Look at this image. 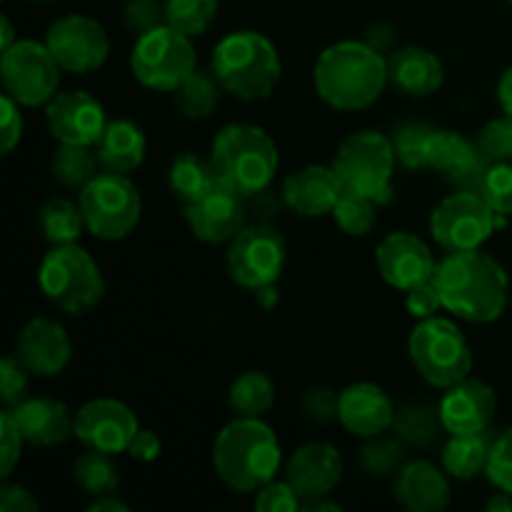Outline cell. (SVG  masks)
Instances as JSON below:
<instances>
[{"instance_id":"4fadbf2b","label":"cell","mask_w":512,"mask_h":512,"mask_svg":"<svg viewBox=\"0 0 512 512\" xmlns=\"http://www.w3.org/2000/svg\"><path fill=\"white\" fill-rule=\"evenodd\" d=\"M288 248L273 225H245L233 240L225 260L235 285L245 290H258L275 285L285 270Z\"/></svg>"},{"instance_id":"836d02e7","label":"cell","mask_w":512,"mask_h":512,"mask_svg":"<svg viewBox=\"0 0 512 512\" xmlns=\"http://www.w3.org/2000/svg\"><path fill=\"white\" fill-rule=\"evenodd\" d=\"M75 483L83 488V493L100 498V495H110L118 490L120 485V470L113 463V455L100 453V450H88L75 460Z\"/></svg>"},{"instance_id":"6125c7cd","label":"cell","mask_w":512,"mask_h":512,"mask_svg":"<svg viewBox=\"0 0 512 512\" xmlns=\"http://www.w3.org/2000/svg\"><path fill=\"white\" fill-rule=\"evenodd\" d=\"M33 3H50V0H33Z\"/></svg>"},{"instance_id":"c3c4849f","label":"cell","mask_w":512,"mask_h":512,"mask_svg":"<svg viewBox=\"0 0 512 512\" xmlns=\"http://www.w3.org/2000/svg\"><path fill=\"white\" fill-rule=\"evenodd\" d=\"M28 373L30 370L20 363L18 355H8L0 363V393L8 405H18L23 400L25 388H28Z\"/></svg>"},{"instance_id":"e575fe53","label":"cell","mask_w":512,"mask_h":512,"mask_svg":"<svg viewBox=\"0 0 512 512\" xmlns=\"http://www.w3.org/2000/svg\"><path fill=\"white\" fill-rule=\"evenodd\" d=\"M220 83L218 78L210 73H203V70H195L178 90V108L185 118L190 120H200V118H208V115L215 113L218 108V98H220Z\"/></svg>"},{"instance_id":"74e56055","label":"cell","mask_w":512,"mask_h":512,"mask_svg":"<svg viewBox=\"0 0 512 512\" xmlns=\"http://www.w3.org/2000/svg\"><path fill=\"white\" fill-rule=\"evenodd\" d=\"M438 428H443L440 410L433 413L425 405H408V408L398 410L393 420V430L398 433V438L410 445L430 443L438 435Z\"/></svg>"},{"instance_id":"91938a15","label":"cell","mask_w":512,"mask_h":512,"mask_svg":"<svg viewBox=\"0 0 512 512\" xmlns=\"http://www.w3.org/2000/svg\"><path fill=\"white\" fill-rule=\"evenodd\" d=\"M310 512H320V510H330V512H340L343 508H340L338 503H330V500L325 498H318V500H310L308 505H305Z\"/></svg>"},{"instance_id":"d6a6232c","label":"cell","mask_w":512,"mask_h":512,"mask_svg":"<svg viewBox=\"0 0 512 512\" xmlns=\"http://www.w3.org/2000/svg\"><path fill=\"white\" fill-rule=\"evenodd\" d=\"M98 165V155L90 153V148L60 143V148L53 153V160H50V173L65 188L83 190L98 175Z\"/></svg>"},{"instance_id":"e0dca14e","label":"cell","mask_w":512,"mask_h":512,"mask_svg":"<svg viewBox=\"0 0 512 512\" xmlns=\"http://www.w3.org/2000/svg\"><path fill=\"white\" fill-rule=\"evenodd\" d=\"M375 263H378L380 278L390 288L403 290V293L433 278L435 268H438L425 240L415 233H405V230L390 233L380 240L378 250H375Z\"/></svg>"},{"instance_id":"4dcf8cb0","label":"cell","mask_w":512,"mask_h":512,"mask_svg":"<svg viewBox=\"0 0 512 512\" xmlns=\"http://www.w3.org/2000/svg\"><path fill=\"white\" fill-rule=\"evenodd\" d=\"M230 408L243 418H263L275 405V385L260 370H248L230 385Z\"/></svg>"},{"instance_id":"484cf974","label":"cell","mask_w":512,"mask_h":512,"mask_svg":"<svg viewBox=\"0 0 512 512\" xmlns=\"http://www.w3.org/2000/svg\"><path fill=\"white\" fill-rule=\"evenodd\" d=\"M390 83L408 98H428L445 83V68L438 55L420 45H405L388 58Z\"/></svg>"},{"instance_id":"f5cc1de1","label":"cell","mask_w":512,"mask_h":512,"mask_svg":"<svg viewBox=\"0 0 512 512\" xmlns=\"http://www.w3.org/2000/svg\"><path fill=\"white\" fill-rule=\"evenodd\" d=\"M128 453L133 455L135 460H140V463H153V460H158L160 453H163V443H160V438L153 430H138L133 443H130Z\"/></svg>"},{"instance_id":"6f0895ef","label":"cell","mask_w":512,"mask_h":512,"mask_svg":"<svg viewBox=\"0 0 512 512\" xmlns=\"http://www.w3.org/2000/svg\"><path fill=\"white\" fill-rule=\"evenodd\" d=\"M485 508H488V512H512V495L510 493H503V490H500V493L495 495V498L490 500V503L485 505Z\"/></svg>"},{"instance_id":"5b68a950","label":"cell","mask_w":512,"mask_h":512,"mask_svg":"<svg viewBox=\"0 0 512 512\" xmlns=\"http://www.w3.org/2000/svg\"><path fill=\"white\" fill-rule=\"evenodd\" d=\"M210 70L225 93L253 103L273 95L283 75V63L268 35L258 30H235L215 45Z\"/></svg>"},{"instance_id":"cb8c5ba5","label":"cell","mask_w":512,"mask_h":512,"mask_svg":"<svg viewBox=\"0 0 512 512\" xmlns=\"http://www.w3.org/2000/svg\"><path fill=\"white\" fill-rule=\"evenodd\" d=\"M343 195L333 165H305L283 180V203L300 218H323L333 213Z\"/></svg>"},{"instance_id":"ee69618b","label":"cell","mask_w":512,"mask_h":512,"mask_svg":"<svg viewBox=\"0 0 512 512\" xmlns=\"http://www.w3.org/2000/svg\"><path fill=\"white\" fill-rule=\"evenodd\" d=\"M23 433H20L18 423H15L13 413L5 410L0 415V475L8 478L18 465L20 455H23Z\"/></svg>"},{"instance_id":"277c9868","label":"cell","mask_w":512,"mask_h":512,"mask_svg":"<svg viewBox=\"0 0 512 512\" xmlns=\"http://www.w3.org/2000/svg\"><path fill=\"white\" fill-rule=\"evenodd\" d=\"M210 163L220 185L243 198L268 190L278 173V145L263 128L250 123H230L218 130L210 150Z\"/></svg>"},{"instance_id":"816d5d0a","label":"cell","mask_w":512,"mask_h":512,"mask_svg":"<svg viewBox=\"0 0 512 512\" xmlns=\"http://www.w3.org/2000/svg\"><path fill=\"white\" fill-rule=\"evenodd\" d=\"M0 510L3 512H35L40 510V503L33 498L28 488L23 485H3L0 488Z\"/></svg>"},{"instance_id":"7a4b0ae2","label":"cell","mask_w":512,"mask_h":512,"mask_svg":"<svg viewBox=\"0 0 512 512\" xmlns=\"http://www.w3.org/2000/svg\"><path fill=\"white\" fill-rule=\"evenodd\" d=\"M388 83V60L365 40H340L315 60V93L335 110L370 108Z\"/></svg>"},{"instance_id":"7dc6e473","label":"cell","mask_w":512,"mask_h":512,"mask_svg":"<svg viewBox=\"0 0 512 512\" xmlns=\"http://www.w3.org/2000/svg\"><path fill=\"white\" fill-rule=\"evenodd\" d=\"M405 308H408V313L418 320L433 318V315L443 308V295H440L438 283L430 278L425 280V283L410 288L408 295H405Z\"/></svg>"},{"instance_id":"8992f818","label":"cell","mask_w":512,"mask_h":512,"mask_svg":"<svg viewBox=\"0 0 512 512\" xmlns=\"http://www.w3.org/2000/svg\"><path fill=\"white\" fill-rule=\"evenodd\" d=\"M38 285L55 308L83 315L98 308L105 295V278L93 255L80 245H55L40 260Z\"/></svg>"},{"instance_id":"44dd1931","label":"cell","mask_w":512,"mask_h":512,"mask_svg":"<svg viewBox=\"0 0 512 512\" xmlns=\"http://www.w3.org/2000/svg\"><path fill=\"white\" fill-rule=\"evenodd\" d=\"M185 220L190 225V233L203 243H230L245 228L243 195L218 185L205 198L185 205Z\"/></svg>"},{"instance_id":"30bf717a","label":"cell","mask_w":512,"mask_h":512,"mask_svg":"<svg viewBox=\"0 0 512 512\" xmlns=\"http://www.w3.org/2000/svg\"><path fill=\"white\" fill-rule=\"evenodd\" d=\"M80 210L85 228L98 240L128 238L140 223L143 200L138 188L123 173H98L80 190Z\"/></svg>"},{"instance_id":"d590c367","label":"cell","mask_w":512,"mask_h":512,"mask_svg":"<svg viewBox=\"0 0 512 512\" xmlns=\"http://www.w3.org/2000/svg\"><path fill=\"white\" fill-rule=\"evenodd\" d=\"M220 0H165V23L188 38H198L213 25Z\"/></svg>"},{"instance_id":"3957f363","label":"cell","mask_w":512,"mask_h":512,"mask_svg":"<svg viewBox=\"0 0 512 512\" xmlns=\"http://www.w3.org/2000/svg\"><path fill=\"white\" fill-rule=\"evenodd\" d=\"M280 443L263 418H238L225 425L213 443L215 475L235 493H258L275 480Z\"/></svg>"},{"instance_id":"8fae6325","label":"cell","mask_w":512,"mask_h":512,"mask_svg":"<svg viewBox=\"0 0 512 512\" xmlns=\"http://www.w3.org/2000/svg\"><path fill=\"white\" fill-rule=\"evenodd\" d=\"M503 223V215L490 208L478 190H458L440 200L430 215V233L445 253L483 248L485 240Z\"/></svg>"},{"instance_id":"1f68e13d","label":"cell","mask_w":512,"mask_h":512,"mask_svg":"<svg viewBox=\"0 0 512 512\" xmlns=\"http://www.w3.org/2000/svg\"><path fill=\"white\" fill-rule=\"evenodd\" d=\"M40 230L53 245H68L80 238L85 228V218L80 205H73L65 198H50L40 208Z\"/></svg>"},{"instance_id":"9f6ffc18","label":"cell","mask_w":512,"mask_h":512,"mask_svg":"<svg viewBox=\"0 0 512 512\" xmlns=\"http://www.w3.org/2000/svg\"><path fill=\"white\" fill-rule=\"evenodd\" d=\"M90 512H128L130 505L123 503L120 498H115V493L110 495H100L95 498V503H90Z\"/></svg>"},{"instance_id":"f546056e","label":"cell","mask_w":512,"mask_h":512,"mask_svg":"<svg viewBox=\"0 0 512 512\" xmlns=\"http://www.w3.org/2000/svg\"><path fill=\"white\" fill-rule=\"evenodd\" d=\"M490 440L485 433L450 435L443 450V468L458 480H473L485 473L490 455Z\"/></svg>"},{"instance_id":"b9f144b4","label":"cell","mask_w":512,"mask_h":512,"mask_svg":"<svg viewBox=\"0 0 512 512\" xmlns=\"http://www.w3.org/2000/svg\"><path fill=\"white\" fill-rule=\"evenodd\" d=\"M403 460V445L395 443V440L370 438V443L360 450V465H363L370 475H375V478H378V475L398 473Z\"/></svg>"},{"instance_id":"bcb514c9","label":"cell","mask_w":512,"mask_h":512,"mask_svg":"<svg viewBox=\"0 0 512 512\" xmlns=\"http://www.w3.org/2000/svg\"><path fill=\"white\" fill-rule=\"evenodd\" d=\"M163 20L165 5H160L158 0H130L128 8H125V25L138 35L150 33L158 25H163Z\"/></svg>"},{"instance_id":"db71d44e","label":"cell","mask_w":512,"mask_h":512,"mask_svg":"<svg viewBox=\"0 0 512 512\" xmlns=\"http://www.w3.org/2000/svg\"><path fill=\"white\" fill-rule=\"evenodd\" d=\"M393 40H395V30L390 28V25L380 23V25H373V28H370L368 40H365V43L373 45V48L380 50V53H385V50L393 45Z\"/></svg>"},{"instance_id":"4316f807","label":"cell","mask_w":512,"mask_h":512,"mask_svg":"<svg viewBox=\"0 0 512 512\" xmlns=\"http://www.w3.org/2000/svg\"><path fill=\"white\" fill-rule=\"evenodd\" d=\"M395 498L410 512H440L450 505V483L433 463H408L395 480Z\"/></svg>"},{"instance_id":"f6af8a7d","label":"cell","mask_w":512,"mask_h":512,"mask_svg":"<svg viewBox=\"0 0 512 512\" xmlns=\"http://www.w3.org/2000/svg\"><path fill=\"white\" fill-rule=\"evenodd\" d=\"M303 505L300 495L295 493L293 485L285 480V483H275L270 480L268 485L255 493V510L260 512H293Z\"/></svg>"},{"instance_id":"f1b7e54d","label":"cell","mask_w":512,"mask_h":512,"mask_svg":"<svg viewBox=\"0 0 512 512\" xmlns=\"http://www.w3.org/2000/svg\"><path fill=\"white\" fill-rule=\"evenodd\" d=\"M168 185L170 193L180 200L183 205L195 203V200L205 198L208 193H213L220 185L218 175H215L213 163L210 158H200L193 150H185L178 158L173 160L168 173Z\"/></svg>"},{"instance_id":"7c38bea8","label":"cell","mask_w":512,"mask_h":512,"mask_svg":"<svg viewBox=\"0 0 512 512\" xmlns=\"http://www.w3.org/2000/svg\"><path fill=\"white\" fill-rule=\"evenodd\" d=\"M60 65L50 48L38 40H18L3 50L0 60V78L5 93L13 95L25 108L48 105L58 95Z\"/></svg>"},{"instance_id":"ab89813d","label":"cell","mask_w":512,"mask_h":512,"mask_svg":"<svg viewBox=\"0 0 512 512\" xmlns=\"http://www.w3.org/2000/svg\"><path fill=\"white\" fill-rule=\"evenodd\" d=\"M480 193H483V198L488 200L495 213L503 215V218L512 215V160H508V163H490V168L485 170Z\"/></svg>"},{"instance_id":"ffe728a7","label":"cell","mask_w":512,"mask_h":512,"mask_svg":"<svg viewBox=\"0 0 512 512\" xmlns=\"http://www.w3.org/2000/svg\"><path fill=\"white\" fill-rule=\"evenodd\" d=\"M428 168L460 185V190H478L483 185L490 160L480 153L478 143L455 130H433L428 140Z\"/></svg>"},{"instance_id":"7bdbcfd3","label":"cell","mask_w":512,"mask_h":512,"mask_svg":"<svg viewBox=\"0 0 512 512\" xmlns=\"http://www.w3.org/2000/svg\"><path fill=\"white\" fill-rule=\"evenodd\" d=\"M485 473L495 488L512 495V428L493 440Z\"/></svg>"},{"instance_id":"f35d334b","label":"cell","mask_w":512,"mask_h":512,"mask_svg":"<svg viewBox=\"0 0 512 512\" xmlns=\"http://www.w3.org/2000/svg\"><path fill=\"white\" fill-rule=\"evenodd\" d=\"M435 128L425 123H408L395 133L393 145L398 163H403L408 170L428 168V140Z\"/></svg>"},{"instance_id":"52a82bcc","label":"cell","mask_w":512,"mask_h":512,"mask_svg":"<svg viewBox=\"0 0 512 512\" xmlns=\"http://www.w3.org/2000/svg\"><path fill=\"white\" fill-rule=\"evenodd\" d=\"M398 165L393 138L378 130H358L340 143L333 158L343 193L363 195L385 205L393 200V173Z\"/></svg>"},{"instance_id":"9c48e42d","label":"cell","mask_w":512,"mask_h":512,"mask_svg":"<svg viewBox=\"0 0 512 512\" xmlns=\"http://www.w3.org/2000/svg\"><path fill=\"white\" fill-rule=\"evenodd\" d=\"M130 70L143 88L175 93L198 70L193 38L168 23L138 35L130 53Z\"/></svg>"},{"instance_id":"9a60e30c","label":"cell","mask_w":512,"mask_h":512,"mask_svg":"<svg viewBox=\"0 0 512 512\" xmlns=\"http://www.w3.org/2000/svg\"><path fill=\"white\" fill-rule=\"evenodd\" d=\"M138 430L133 410L115 398H95L75 413V438L88 450L108 455L128 453Z\"/></svg>"},{"instance_id":"d6986e66","label":"cell","mask_w":512,"mask_h":512,"mask_svg":"<svg viewBox=\"0 0 512 512\" xmlns=\"http://www.w3.org/2000/svg\"><path fill=\"white\" fill-rule=\"evenodd\" d=\"M15 355L30 373L40 378H55L68 368L73 345L58 320L33 318L20 330Z\"/></svg>"},{"instance_id":"83f0119b","label":"cell","mask_w":512,"mask_h":512,"mask_svg":"<svg viewBox=\"0 0 512 512\" xmlns=\"http://www.w3.org/2000/svg\"><path fill=\"white\" fill-rule=\"evenodd\" d=\"M145 150H148L145 133L133 120H110L103 138L95 145L100 168L123 175L133 173L143 165Z\"/></svg>"},{"instance_id":"11a10c76","label":"cell","mask_w":512,"mask_h":512,"mask_svg":"<svg viewBox=\"0 0 512 512\" xmlns=\"http://www.w3.org/2000/svg\"><path fill=\"white\" fill-rule=\"evenodd\" d=\"M498 100H500V108H503L505 115L512 118V65L500 75V83H498Z\"/></svg>"},{"instance_id":"94428289","label":"cell","mask_w":512,"mask_h":512,"mask_svg":"<svg viewBox=\"0 0 512 512\" xmlns=\"http://www.w3.org/2000/svg\"><path fill=\"white\" fill-rule=\"evenodd\" d=\"M15 43H18V40H15L13 25H10L8 15H3V50H8L10 45H15Z\"/></svg>"},{"instance_id":"be15d7a7","label":"cell","mask_w":512,"mask_h":512,"mask_svg":"<svg viewBox=\"0 0 512 512\" xmlns=\"http://www.w3.org/2000/svg\"><path fill=\"white\" fill-rule=\"evenodd\" d=\"M510 3H512V0H510Z\"/></svg>"},{"instance_id":"8d00e7d4","label":"cell","mask_w":512,"mask_h":512,"mask_svg":"<svg viewBox=\"0 0 512 512\" xmlns=\"http://www.w3.org/2000/svg\"><path fill=\"white\" fill-rule=\"evenodd\" d=\"M375 205H378L375 200L363 198V195L343 193L330 215H333L335 225L345 235H350V238H363V235H368L375 228V220H378Z\"/></svg>"},{"instance_id":"5bb4252c","label":"cell","mask_w":512,"mask_h":512,"mask_svg":"<svg viewBox=\"0 0 512 512\" xmlns=\"http://www.w3.org/2000/svg\"><path fill=\"white\" fill-rule=\"evenodd\" d=\"M45 45L65 73L88 75L110 55V40L103 25L90 15L70 13L55 20L45 35Z\"/></svg>"},{"instance_id":"60d3db41","label":"cell","mask_w":512,"mask_h":512,"mask_svg":"<svg viewBox=\"0 0 512 512\" xmlns=\"http://www.w3.org/2000/svg\"><path fill=\"white\" fill-rule=\"evenodd\" d=\"M480 153L490 160V163H508L512 160V118H493L490 123L483 125V130L475 138Z\"/></svg>"},{"instance_id":"f907efd6","label":"cell","mask_w":512,"mask_h":512,"mask_svg":"<svg viewBox=\"0 0 512 512\" xmlns=\"http://www.w3.org/2000/svg\"><path fill=\"white\" fill-rule=\"evenodd\" d=\"M3 155H10L15 150V145L23 138V115H20V103L13 98V95L3 93Z\"/></svg>"},{"instance_id":"ba28073f","label":"cell","mask_w":512,"mask_h":512,"mask_svg":"<svg viewBox=\"0 0 512 512\" xmlns=\"http://www.w3.org/2000/svg\"><path fill=\"white\" fill-rule=\"evenodd\" d=\"M408 353L420 378L433 388H453L473 370V350L463 330L438 315L418 320L408 338Z\"/></svg>"},{"instance_id":"2e32d148","label":"cell","mask_w":512,"mask_h":512,"mask_svg":"<svg viewBox=\"0 0 512 512\" xmlns=\"http://www.w3.org/2000/svg\"><path fill=\"white\" fill-rule=\"evenodd\" d=\"M50 135L58 143L95 148L108 128L105 108L85 90H65L45 105Z\"/></svg>"},{"instance_id":"6da1fadb","label":"cell","mask_w":512,"mask_h":512,"mask_svg":"<svg viewBox=\"0 0 512 512\" xmlns=\"http://www.w3.org/2000/svg\"><path fill=\"white\" fill-rule=\"evenodd\" d=\"M433 280L443 295V308L468 323H493L508 308V273L480 248L445 255Z\"/></svg>"},{"instance_id":"680465c9","label":"cell","mask_w":512,"mask_h":512,"mask_svg":"<svg viewBox=\"0 0 512 512\" xmlns=\"http://www.w3.org/2000/svg\"><path fill=\"white\" fill-rule=\"evenodd\" d=\"M253 293H255V300H258V303L263 305V308H273V305L278 303V298H280V295L275 293L273 285H265V288L253 290Z\"/></svg>"},{"instance_id":"681fc988","label":"cell","mask_w":512,"mask_h":512,"mask_svg":"<svg viewBox=\"0 0 512 512\" xmlns=\"http://www.w3.org/2000/svg\"><path fill=\"white\" fill-rule=\"evenodd\" d=\"M338 400L340 395H335L328 388H313L305 393L303 398V413L305 418L315 420V423H325L330 418H338Z\"/></svg>"},{"instance_id":"603a6c76","label":"cell","mask_w":512,"mask_h":512,"mask_svg":"<svg viewBox=\"0 0 512 512\" xmlns=\"http://www.w3.org/2000/svg\"><path fill=\"white\" fill-rule=\"evenodd\" d=\"M395 413L390 395L375 383H353L340 393L338 420L358 438H380V433L393 428Z\"/></svg>"},{"instance_id":"ac0fdd59","label":"cell","mask_w":512,"mask_h":512,"mask_svg":"<svg viewBox=\"0 0 512 512\" xmlns=\"http://www.w3.org/2000/svg\"><path fill=\"white\" fill-rule=\"evenodd\" d=\"M440 420L450 435L488 433L495 413H498V395L488 383L465 378L448 388L440 403Z\"/></svg>"},{"instance_id":"d4e9b609","label":"cell","mask_w":512,"mask_h":512,"mask_svg":"<svg viewBox=\"0 0 512 512\" xmlns=\"http://www.w3.org/2000/svg\"><path fill=\"white\" fill-rule=\"evenodd\" d=\"M20 433L30 445L38 448H53L75 438V415L68 405L53 398H30L20 400L13 410Z\"/></svg>"},{"instance_id":"7402d4cb","label":"cell","mask_w":512,"mask_h":512,"mask_svg":"<svg viewBox=\"0 0 512 512\" xmlns=\"http://www.w3.org/2000/svg\"><path fill=\"white\" fill-rule=\"evenodd\" d=\"M343 478V458L330 443H305L290 455L285 480L293 485L300 500L325 498Z\"/></svg>"}]
</instances>
